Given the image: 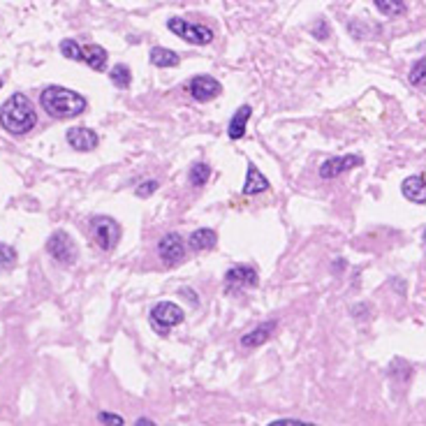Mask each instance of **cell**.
Returning <instances> with one entry per match:
<instances>
[{
  "instance_id": "8",
  "label": "cell",
  "mask_w": 426,
  "mask_h": 426,
  "mask_svg": "<svg viewBox=\"0 0 426 426\" xmlns=\"http://www.w3.org/2000/svg\"><path fill=\"white\" fill-rule=\"evenodd\" d=\"M183 317H186V313L181 310V306L169 303V301L158 303V306H153V310H151V322L156 324L158 332H167V329L176 327V324L183 322Z\"/></svg>"
},
{
  "instance_id": "20",
  "label": "cell",
  "mask_w": 426,
  "mask_h": 426,
  "mask_svg": "<svg viewBox=\"0 0 426 426\" xmlns=\"http://www.w3.org/2000/svg\"><path fill=\"white\" fill-rule=\"evenodd\" d=\"M109 79H111V84L116 86V88H128L130 86V81H132V74H130V67L128 65H114V70L109 72Z\"/></svg>"
},
{
  "instance_id": "13",
  "label": "cell",
  "mask_w": 426,
  "mask_h": 426,
  "mask_svg": "<svg viewBox=\"0 0 426 426\" xmlns=\"http://www.w3.org/2000/svg\"><path fill=\"white\" fill-rule=\"evenodd\" d=\"M264 190H269V181H266V176L255 167V162L248 160V174H246L244 190H241V195L253 197V195L264 193Z\"/></svg>"
},
{
  "instance_id": "26",
  "label": "cell",
  "mask_w": 426,
  "mask_h": 426,
  "mask_svg": "<svg viewBox=\"0 0 426 426\" xmlns=\"http://www.w3.org/2000/svg\"><path fill=\"white\" fill-rule=\"evenodd\" d=\"M158 190V181H144L142 186L137 188V197H149L151 193Z\"/></svg>"
},
{
  "instance_id": "2",
  "label": "cell",
  "mask_w": 426,
  "mask_h": 426,
  "mask_svg": "<svg viewBox=\"0 0 426 426\" xmlns=\"http://www.w3.org/2000/svg\"><path fill=\"white\" fill-rule=\"evenodd\" d=\"M42 109L52 118H77L86 111V98L63 86H47L40 93Z\"/></svg>"
},
{
  "instance_id": "29",
  "label": "cell",
  "mask_w": 426,
  "mask_h": 426,
  "mask_svg": "<svg viewBox=\"0 0 426 426\" xmlns=\"http://www.w3.org/2000/svg\"><path fill=\"white\" fill-rule=\"evenodd\" d=\"M0 88H3V79H0Z\"/></svg>"
},
{
  "instance_id": "25",
  "label": "cell",
  "mask_w": 426,
  "mask_h": 426,
  "mask_svg": "<svg viewBox=\"0 0 426 426\" xmlns=\"http://www.w3.org/2000/svg\"><path fill=\"white\" fill-rule=\"evenodd\" d=\"M266 426H317V424H310V422H303V419H292V417H285V419H273Z\"/></svg>"
},
{
  "instance_id": "17",
  "label": "cell",
  "mask_w": 426,
  "mask_h": 426,
  "mask_svg": "<svg viewBox=\"0 0 426 426\" xmlns=\"http://www.w3.org/2000/svg\"><path fill=\"white\" fill-rule=\"evenodd\" d=\"M215 244H218V234H215L213 230H206V227H202V230H195L188 237V248H190V251H211Z\"/></svg>"
},
{
  "instance_id": "19",
  "label": "cell",
  "mask_w": 426,
  "mask_h": 426,
  "mask_svg": "<svg viewBox=\"0 0 426 426\" xmlns=\"http://www.w3.org/2000/svg\"><path fill=\"white\" fill-rule=\"evenodd\" d=\"M209 176H211V167H209L206 162H193V167L188 171V181L193 183L195 188L206 186Z\"/></svg>"
},
{
  "instance_id": "5",
  "label": "cell",
  "mask_w": 426,
  "mask_h": 426,
  "mask_svg": "<svg viewBox=\"0 0 426 426\" xmlns=\"http://www.w3.org/2000/svg\"><path fill=\"white\" fill-rule=\"evenodd\" d=\"M167 28L174 35H179L181 40H186L190 44H209L213 40V30L202 26V23H188L181 17H171L167 21Z\"/></svg>"
},
{
  "instance_id": "12",
  "label": "cell",
  "mask_w": 426,
  "mask_h": 426,
  "mask_svg": "<svg viewBox=\"0 0 426 426\" xmlns=\"http://www.w3.org/2000/svg\"><path fill=\"white\" fill-rule=\"evenodd\" d=\"M65 137H67V144L74 151H79V153H88V151L98 149L100 144V137L91 128H70Z\"/></svg>"
},
{
  "instance_id": "27",
  "label": "cell",
  "mask_w": 426,
  "mask_h": 426,
  "mask_svg": "<svg viewBox=\"0 0 426 426\" xmlns=\"http://www.w3.org/2000/svg\"><path fill=\"white\" fill-rule=\"evenodd\" d=\"M313 35L317 37V40H327L329 37V28H327V21H324V19H320V28H315Z\"/></svg>"
},
{
  "instance_id": "28",
  "label": "cell",
  "mask_w": 426,
  "mask_h": 426,
  "mask_svg": "<svg viewBox=\"0 0 426 426\" xmlns=\"http://www.w3.org/2000/svg\"><path fill=\"white\" fill-rule=\"evenodd\" d=\"M135 426H156L153 422H151V419L149 417H139L137 419V422H135Z\"/></svg>"
},
{
  "instance_id": "3",
  "label": "cell",
  "mask_w": 426,
  "mask_h": 426,
  "mask_svg": "<svg viewBox=\"0 0 426 426\" xmlns=\"http://www.w3.org/2000/svg\"><path fill=\"white\" fill-rule=\"evenodd\" d=\"M61 54L70 61H81L86 63L91 70L103 72L107 65V52L100 44H79L74 40H63L61 42Z\"/></svg>"
},
{
  "instance_id": "22",
  "label": "cell",
  "mask_w": 426,
  "mask_h": 426,
  "mask_svg": "<svg viewBox=\"0 0 426 426\" xmlns=\"http://www.w3.org/2000/svg\"><path fill=\"white\" fill-rule=\"evenodd\" d=\"M17 251L8 244H0V271H8L17 264Z\"/></svg>"
},
{
  "instance_id": "7",
  "label": "cell",
  "mask_w": 426,
  "mask_h": 426,
  "mask_svg": "<svg viewBox=\"0 0 426 426\" xmlns=\"http://www.w3.org/2000/svg\"><path fill=\"white\" fill-rule=\"evenodd\" d=\"M158 255H160L164 266H176L186 259V241L181 239V234L169 232L158 241Z\"/></svg>"
},
{
  "instance_id": "9",
  "label": "cell",
  "mask_w": 426,
  "mask_h": 426,
  "mask_svg": "<svg viewBox=\"0 0 426 426\" xmlns=\"http://www.w3.org/2000/svg\"><path fill=\"white\" fill-rule=\"evenodd\" d=\"M188 88L197 103H209V100L218 98L222 93V84L215 77H209V74H197V77L190 79Z\"/></svg>"
},
{
  "instance_id": "21",
  "label": "cell",
  "mask_w": 426,
  "mask_h": 426,
  "mask_svg": "<svg viewBox=\"0 0 426 426\" xmlns=\"http://www.w3.org/2000/svg\"><path fill=\"white\" fill-rule=\"evenodd\" d=\"M375 8L387 17H398L408 10V5L401 3V0H375Z\"/></svg>"
},
{
  "instance_id": "14",
  "label": "cell",
  "mask_w": 426,
  "mask_h": 426,
  "mask_svg": "<svg viewBox=\"0 0 426 426\" xmlns=\"http://www.w3.org/2000/svg\"><path fill=\"white\" fill-rule=\"evenodd\" d=\"M276 327H278V322L276 320H269V322H264V324H257L253 332H248L241 336V345L244 348H257V345H262V343H266L273 336V332H276Z\"/></svg>"
},
{
  "instance_id": "24",
  "label": "cell",
  "mask_w": 426,
  "mask_h": 426,
  "mask_svg": "<svg viewBox=\"0 0 426 426\" xmlns=\"http://www.w3.org/2000/svg\"><path fill=\"white\" fill-rule=\"evenodd\" d=\"M98 419L105 426H123V417L116 415V412H100Z\"/></svg>"
},
{
  "instance_id": "10",
  "label": "cell",
  "mask_w": 426,
  "mask_h": 426,
  "mask_svg": "<svg viewBox=\"0 0 426 426\" xmlns=\"http://www.w3.org/2000/svg\"><path fill=\"white\" fill-rule=\"evenodd\" d=\"M359 164H364V158H361V156H354V153L341 156V158H329V160H324V162H322L320 176H322V179H336V176L345 174V171L354 169V167H359Z\"/></svg>"
},
{
  "instance_id": "23",
  "label": "cell",
  "mask_w": 426,
  "mask_h": 426,
  "mask_svg": "<svg viewBox=\"0 0 426 426\" xmlns=\"http://www.w3.org/2000/svg\"><path fill=\"white\" fill-rule=\"evenodd\" d=\"M424 81H426V61L419 58V61L415 63V67L410 70V84L424 86Z\"/></svg>"
},
{
  "instance_id": "4",
  "label": "cell",
  "mask_w": 426,
  "mask_h": 426,
  "mask_svg": "<svg viewBox=\"0 0 426 426\" xmlns=\"http://www.w3.org/2000/svg\"><path fill=\"white\" fill-rule=\"evenodd\" d=\"M91 232H93V239L103 251H114L120 241V225L109 215H95L91 218Z\"/></svg>"
},
{
  "instance_id": "1",
  "label": "cell",
  "mask_w": 426,
  "mask_h": 426,
  "mask_svg": "<svg viewBox=\"0 0 426 426\" xmlns=\"http://www.w3.org/2000/svg\"><path fill=\"white\" fill-rule=\"evenodd\" d=\"M37 111L33 103L23 93L10 95L0 107V125L10 132V135H26L35 128Z\"/></svg>"
},
{
  "instance_id": "6",
  "label": "cell",
  "mask_w": 426,
  "mask_h": 426,
  "mask_svg": "<svg viewBox=\"0 0 426 426\" xmlns=\"http://www.w3.org/2000/svg\"><path fill=\"white\" fill-rule=\"evenodd\" d=\"M47 251H49V255L56 259V262H61L65 266L74 264L77 262V257H79V248L67 232H54L47 241Z\"/></svg>"
},
{
  "instance_id": "18",
  "label": "cell",
  "mask_w": 426,
  "mask_h": 426,
  "mask_svg": "<svg viewBox=\"0 0 426 426\" xmlns=\"http://www.w3.org/2000/svg\"><path fill=\"white\" fill-rule=\"evenodd\" d=\"M181 63V56L171 49H164V47H153L151 49V65L156 67H176Z\"/></svg>"
},
{
  "instance_id": "15",
  "label": "cell",
  "mask_w": 426,
  "mask_h": 426,
  "mask_svg": "<svg viewBox=\"0 0 426 426\" xmlns=\"http://www.w3.org/2000/svg\"><path fill=\"white\" fill-rule=\"evenodd\" d=\"M401 193H403L405 200L415 202V204H424V202H426L424 174L408 176V179H405L403 183H401Z\"/></svg>"
},
{
  "instance_id": "11",
  "label": "cell",
  "mask_w": 426,
  "mask_h": 426,
  "mask_svg": "<svg viewBox=\"0 0 426 426\" xmlns=\"http://www.w3.org/2000/svg\"><path fill=\"white\" fill-rule=\"evenodd\" d=\"M257 271L253 266H232L225 273V285L227 290H237V288H255L257 285Z\"/></svg>"
},
{
  "instance_id": "16",
  "label": "cell",
  "mask_w": 426,
  "mask_h": 426,
  "mask_svg": "<svg viewBox=\"0 0 426 426\" xmlns=\"http://www.w3.org/2000/svg\"><path fill=\"white\" fill-rule=\"evenodd\" d=\"M251 114H253V107H251V105H244V107H239L237 114L232 116L230 128H227V137H230L232 142H239V139H244L246 125H248V118H251Z\"/></svg>"
}]
</instances>
